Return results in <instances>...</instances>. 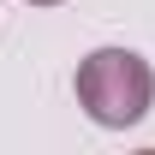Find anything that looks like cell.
Listing matches in <instances>:
<instances>
[{"instance_id": "obj_1", "label": "cell", "mask_w": 155, "mask_h": 155, "mask_svg": "<svg viewBox=\"0 0 155 155\" xmlns=\"http://www.w3.org/2000/svg\"><path fill=\"white\" fill-rule=\"evenodd\" d=\"M155 101V72L149 60L131 54V48H96L90 60H78V107L107 125V131H125L149 114Z\"/></svg>"}, {"instance_id": "obj_2", "label": "cell", "mask_w": 155, "mask_h": 155, "mask_svg": "<svg viewBox=\"0 0 155 155\" xmlns=\"http://www.w3.org/2000/svg\"><path fill=\"white\" fill-rule=\"evenodd\" d=\"M30 6H60V0H30Z\"/></svg>"}]
</instances>
